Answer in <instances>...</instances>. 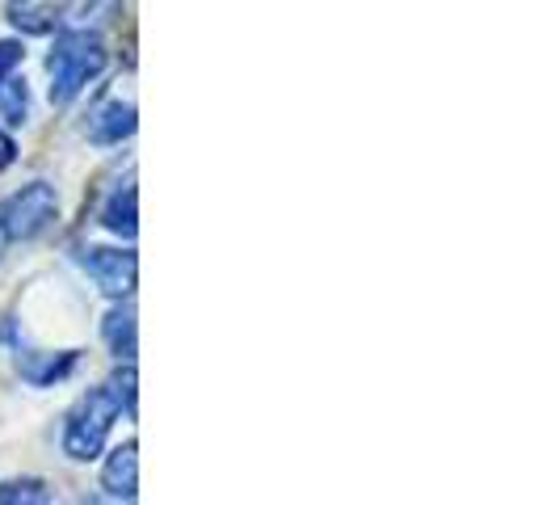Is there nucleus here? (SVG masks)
<instances>
[{"mask_svg": "<svg viewBox=\"0 0 559 505\" xmlns=\"http://www.w3.org/2000/svg\"><path fill=\"white\" fill-rule=\"evenodd\" d=\"M81 266L93 274V282H97L110 300H131V291H135V252L84 249Z\"/></svg>", "mask_w": 559, "mask_h": 505, "instance_id": "nucleus-4", "label": "nucleus"}, {"mask_svg": "<svg viewBox=\"0 0 559 505\" xmlns=\"http://www.w3.org/2000/svg\"><path fill=\"white\" fill-rule=\"evenodd\" d=\"M135 468H140L135 443H122L118 450H110V459H106V468H102V489L110 493L114 502L135 505Z\"/></svg>", "mask_w": 559, "mask_h": 505, "instance_id": "nucleus-6", "label": "nucleus"}, {"mask_svg": "<svg viewBox=\"0 0 559 505\" xmlns=\"http://www.w3.org/2000/svg\"><path fill=\"white\" fill-rule=\"evenodd\" d=\"M84 505H93V502H84Z\"/></svg>", "mask_w": 559, "mask_h": 505, "instance_id": "nucleus-17", "label": "nucleus"}, {"mask_svg": "<svg viewBox=\"0 0 559 505\" xmlns=\"http://www.w3.org/2000/svg\"><path fill=\"white\" fill-rule=\"evenodd\" d=\"M106 68V43L88 30H68L56 38V51L47 59L51 72V102L56 106H72L81 97L88 81H97Z\"/></svg>", "mask_w": 559, "mask_h": 505, "instance_id": "nucleus-1", "label": "nucleus"}, {"mask_svg": "<svg viewBox=\"0 0 559 505\" xmlns=\"http://www.w3.org/2000/svg\"><path fill=\"white\" fill-rule=\"evenodd\" d=\"M72 363H76V354H59V359H51V354H26L22 359V375H26L29 384L43 388V384H51L59 375H68Z\"/></svg>", "mask_w": 559, "mask_h": 505, "instance_id": "nucleus-11", "label": "nucleus"}, {"mask_svg": "<svg viewBox=\"0 0 559 505\" xmlns=\"http://www.w3.org/2000/svg\"><path fill=\"white\" fill-rule=\"evenodd\" d=\"M56 211H59L56 186L29 181L17 195L4 198V207H0V232H4V240H34L38 232H47V227L56 224Z\"/></svg>", "mask_w": 559, "mask_h": 505, "instance_id": "nucleus-3", "label": "nucleus"}, {"mask_svg": "<svg viewBox=\"0 0 559 505\" xmlns=\"http://www.w3.org/2000/svg\"><path fill=\"white\" fill-rule=\"evenodd\" d=\"M102 224L118 232V236H135V181H127L122 190H114L110 202L102 207Z\"/></svg>", "mask_w": 559, "mask_h": 505, "instance_id": "nucleus-8", "label": "nucleus"}, {"mask_svg": "<svg viewBox=\"0 0 559 505\" xmlns=\"http://www.w3.org/2000/svg\"><path fill=\"white\" fill-rule=\"evenodd\" d=\"M106 341H110V350L118 359H127L131 363V354H135V304L131 300H122L118 308L106 316Z\"/></svg>", "mask_w": 559, "mask_h": 505, "instance_id": "nucleus-7", "label": "nucleus"}, {"mask_svg": "<svg viewBox=\"0 0 559 505\" xmlns=\"http://www.w3.org/2000/svg\"><path fill=\"white\" fill-rule=\"evenodd\" d=\"M118 400L110 396V388H88V392L72 404L68 425H63V450L72 459H97L106 438H110V425L118 421Z\"/></svg>", "mask_w": 559, "mask_h": 505, "instance_id": "nucleus-2", "label": "nucleus"}, {"mask_svg": "<svg viewBox=\"0 0 559 505\" xmlns=\"http://www.w3.org/2000/svg\"><path fill=\"white\" fill-rule=\"evenodd\" d=\"M26 110H29L26 81H9V84H0V114H4L9 122H26Z\"/></svg>", "mask_w": 559, "mask_h": 505, "instance_id": "nucleus-12", "label": "nucleus"}, {"mask_svg": "<svg viewBox=\"0 0 559 505\" xmlns=\"http://www.w3.org/2000/svg\"><path fill=\"white\" fill-rule=\"evenodd\" d=\"M110 396L118 400V409H127L131 418H135V366H118L110 379Z\"/></svg>", "mask_w": 559, "mask_h": 505, "instance_id": "nucleus-13", "label": "nucleus"}, {"mask_svg": "<svg viewBox=\"0 0 559 505\" xmlns=\"http://www.w3.org/2000/svg\"><path fill=\"white\" fill-rule=\"evenodd\" d=\"M0 505H59L56 493L43 480H9L0 484Z\"/></svg>", "mask_w": 559, "mask_h": 505, "instance_id": "nucleus-10", "label": "nucleus"}, {"mask_svg": "<svg viewBox=\"0 0 559 505\" xmlns=\"http://www.w3.org/2000/svg\"><path fill=\"white\" fill-rule=\"evenodd\" d=\"M4 245H9V240H4V232H0V249H4Z\"/></svg>", "mask_w": 559, "mask_h": 505, "instance_id": "nucleus-16", "label": "nucleus"}, {"mask_svg": "<svg viewBox=\"0 0 559 505\" xmlns=\"http://www.w3.org/2000/svg\"><path fill=\"white\" fill-rule=\"evenodd\" d=\"M9 22L26 34H47L59 26V9L56 4H9Z\"/></svg>", "mask_w": 559, "mask_h": 505, "instance_id": "nucleus-9", "label": "nucleus"}, {"mask_svg": "<svg viewBox=\"0 0 559 505\" xmlns=\"http://www.w3.org/2000/svg\"><path fill=\"white\" fill-rule=\"evenodd\" d=\"M22 43H0V84H9V72L22 63Z\"/></svg>", "mask_w": 559, "mask_h": 505, "instance_id": "nucleus-14", "label": "nucleus"}, {"mask_svg": "<svg viewBox=\"0 0 559 505\" xmlns=\"http://www.w3.org/2000/svg\"><path fill=\"white\" fill-rule=\"evenodd\" d=\"M13 161H17V143H13L9 136H4V131H0V168H9Z\"/></svg>", "mask_w": 559, "mask_h": 505, "instance_id": "nucleus-15", "label": "nucleus"}, {"mask_svg": "<svg viewBox=\"0 0 559 505\" xmlns=\"http://www.w3.org/2000/svg\"><path fill=\"white\" fill-rule=\"evenodd\" d=\"M131 131H135V106L131 102H118V97L102 102L93 110V118H88V140L93 143H118L127 140Z\"/></svg>", "mask_w": 559, "mask_h": 505, "instance_id": "nucleus-5", "label": "nucleus"}]
</instances>
